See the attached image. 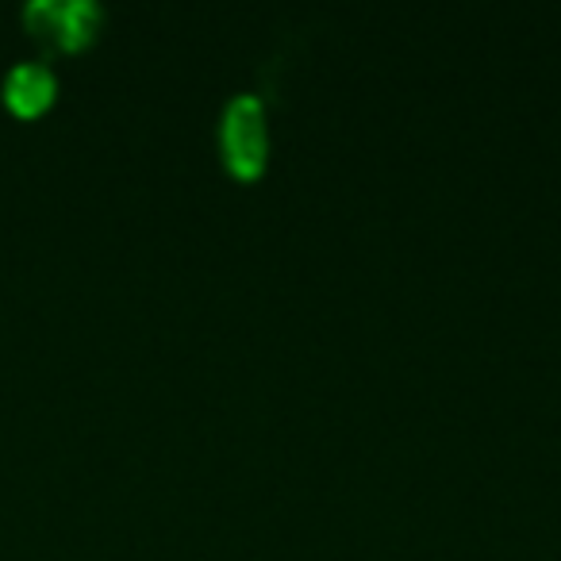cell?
Instances as JSON below:
<instances>
[{
	"label": "cell",
	"mask_w": 561,
	"mask_h": 561,
	"mask_svg": "<svg viewBox=\"0 0 561 561\" xmlns=\"http://www.w3.org/2000/svg\"><path fill=\"white\" fill-rule=\"evenodd\" d=\"M224 154L239 178H254L265 165V124L257 96H234L224 112Z\"/></svg>",
	"instance_id": "6da1fadb"
},
{
	"label": "cell",
	"mask_w": 561,
	"mask_h": 561,
	"mask_svg": "<svg viewBox=\"0 0 561 561\" xmlns=\"http://www.w3.org/2000/svg\"><path fill=\"white\" fill-rule=\"evenodd\" d=\"M27 20H32L39 32L55 35L62 47H81V43L93 39L101 12H96L93 4H35V9L27 12Z\"/></svg>",
	"instance_id": "7a4b0ae2"
},
{
	"label": "cell",
	"mask_w": 561,
	"mask_h": 561,
	"mask_svg": "<svg viewBox=\"0 0 561 561\" xmlns=\"http://www.w3.org/2000/svg\"><path fill=\"white\" fill-rule=\"evenodd\" d=\"M4 101L20 116H35L55 101V78H50L47 66H16L4 81Z\"/></svg>",
	"instance_id": "3957f363"
}]
</instances>
